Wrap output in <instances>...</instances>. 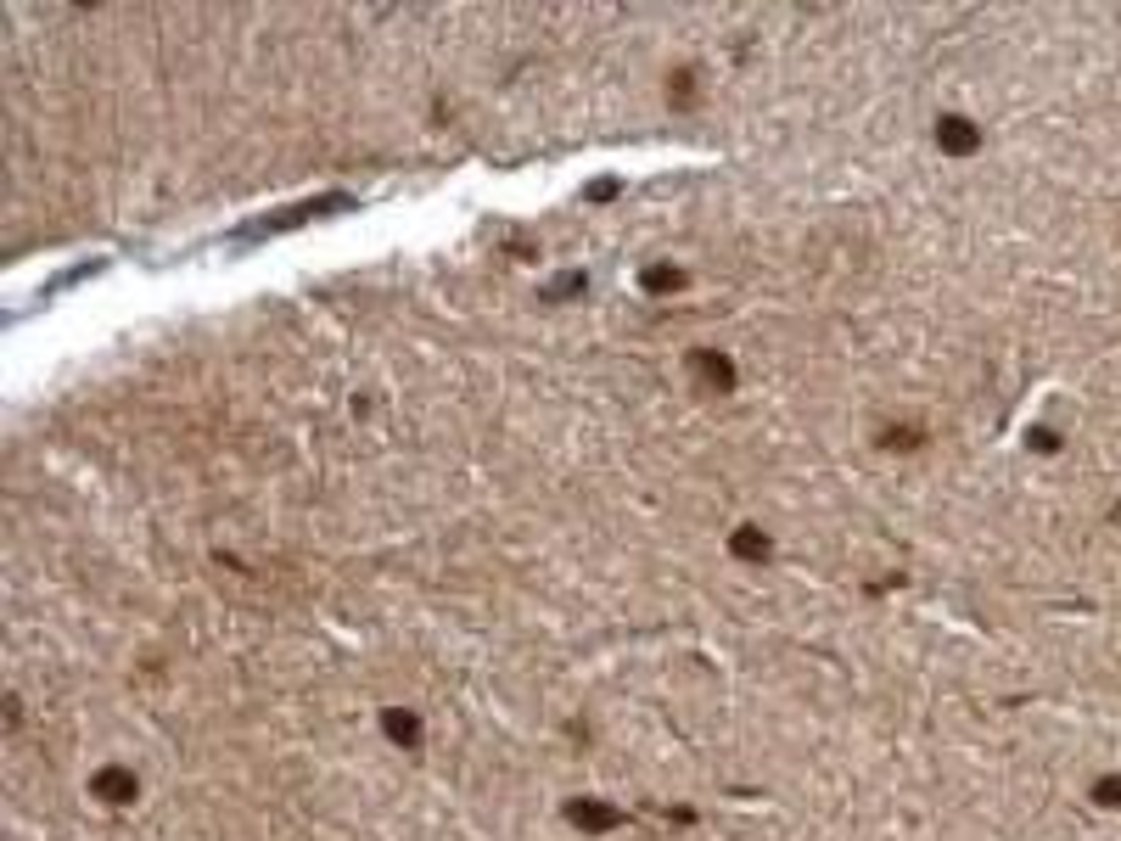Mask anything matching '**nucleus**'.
I'll return each mask as SVG.
<instances>
[{"instance_id": "f257e3e1", "label": "nucleus", "mask_w": 1121, "mask_h": 841, "mask_svg": "<svg viewBox=\"0 0 1121 841\" xmlns=\"http://www.w3.org/2000/svg\"><path fill=\"white\" fill-rule=\"evenodd\" d=\"M359 197H348V191H326V197H309V202H292V208H275V214L253 219V225H242L236 236H230V247H253V242H270V236H286V230H303L314 225V219H331V214H354Z\"/></svg>"}, {"instance_id": "f03ea898", "label": "nucleus", "mask_w": 1121, "mask_h": 841, "mask_svg": "<svg viewBox=\"0 0 1121 841\" xmlns=\"http://www.w3.org/2000/svg\"><path fill=\"white\" fill-rule=\"evenodd\" d=\"M690 376H696L707 393H735L740 387V371L724 348H690Z\"/></svg>"}, {"instance_id": "7ed1b4c3", "label": "nucleus", "mask_w": 1121, "mask_h": 841, "mask_svg": "<svg viewBox=\"0 0 1121 841\" xmlns=\"http://www.w3.org/2000/svg\"><path fill=\"white\" fill-rule=\"evenodd\" d=\"M567 819H572L578 830H589V836H606V830L628 825V813H623V808H611V802H600V797H572V802H567Z\"/></svg>"}, {"instance_id": "20e7f679", "label": "nucleus", "mask_w": 1121, "mask_h": 841, "mask_svg": "<svg viewBox=\"0 0 1121 841\" xmlns=\"http://www.w3.org/2000/svg\"><path fill=\"white\" fill-rule=\"evenodd\" d=\"M90 797H101L107 808H129V802L141 797V780L113 763V769H96V774H90Z\"/></svg>"}, {"instance_id": "39448f33", "label": "nucleus", "mask_w": 1121, "mask_h": 841, "mask_svg": "<svg viewBox=\"0 0 1121 841\" xmlns=\"http://www.w3.org/2000/svg\"><path fill=\"white\" fill-rule=\"evenodd\" d=\"M937 146L948 157H970V152H981V129L970 124L965 113H942L937 118Z\"/></svg>"}, {"instance_id": "423d86ee", "label": "nucleus", "mask_w": 1121, "mask_h": 841, "mask_svg": "<svg viewBox=\"0 0 1121 841\" xmlns=\"http://www.w3.org/2000/svg\"><path fill=\"white\" fill-rule=\"evenodd\" d=\"M382 729H387V741L404 746V752H415V746H421V713H410V707H387Z\"/></svg>"}, {"instance_id": "0eeeda50", "label": "nucleus", "mask_w": 1121, "mask_h": 841, "mask_svg": "<svg viewBox=\"0 0 1121 841\" xmlns=\"http://www.w3.org/2000/svg\"><path fill=\"white\" fill-rule=\"evenodd\" d=\"M639 286H645L651 298H673V292H684V286H690V275H684L679 264H651V270L639 275Z\"/></svg>"}, {"instance_id": "6e6552de", "label": "nucleus", "mask_w": 1121, "mask_h": 841, "mask_svg": "<svg viewBox=\"0 0 1121 841\" xmlns=\"http://www.w3.org/2000/svg\"><path fill=\"white\" fill-rule=\"evenodd\" d=\"M696 96H701L696 68H673V73H667V107H673V113H690V107H696Z\"/></svg>"}, {"instance_id": "1a4fd4ad", "label": "nucleus", "mask_w": 1121, "mask_h": 841, "mask_svg": "<svg viewBox=\"0 0 1121 841\" xmlns=\"http://www.w3.org/2000/svg\"><path fill=\"white\" fill-rule=\"evenodd\" d=\"M729 556H735V561H768V556H774V544H768L763 528H735V533H729Z\"/></svg>"}, {"instance_id": "9d476101", "label": "nucleus", "mask_w": 1121, "mask_h": 841, "mask_svg": "<svg viewBox=\"0 0 1121 841\" xmlns=\"http://www.w3.org/2000/svg\"><path fill=\"white\" fill-rule=\"evenodd\" d=\"M583 292H589V275H583V270H567V275H555V281L544 286L539 298H544V303H567V298H583Z\"/></svg>"}, {"instance_id": "9b49d317", "label": "nucleus", "mask_w": 1121, "mask_h": 841, "mask_svg": "<svg viewBox=\"0 0 1121 841\" xmlns=\"http://www.w3.org/2000/svg\"><path fill=\"white\" fill-rule=\"evenodd\" d=\"M875 443H880V449H920L925 432H920V427H880Z\"/></svg>"}, {"instance_id": "f8f14e48", "label": "nucleus", "mask_w": 1121, "mask_h": 841, "mask_svg": "<svg viewBox=\"0 0 1121 841\" xmlns=\"http://www.w3.org/2000/svg\"><path fill=\"white\" fill-rule=\"evenodd\" d=\"M1093 802L1099 808H1121V774H1105V780L1093 785Z\"/></svg>"}, {"instance_id": "ddd939ff", "label": "nucleus", "mask_w": 1121, "mask_h": 841, "mask_svg": "<svg viewBox=\"0 0 1121 841\" xmlns=\"http://www.w3.org/2000/svg\"><path fill=\"white\" fill-rule=\"evenodd\" d=\"M1026 443H1032L1037 455H1054V449H1060V432H1049V427H1032V432H1026Z\"/></svg>"}, {"instance_id": "4468645a", "label": "nucleus", "mask_w": 1121, "mask_h": 841, "mask_svg": "<svg viewBox=\"0 0 1121 841\" xmlns=\"http://www.w3.org/2000/svg\"><path fill=\"white\" fill-rule=\"evenodd\" d=\"M623 191V180H595V186H583V202H611Z\"/></svg>"}]
</instances>
